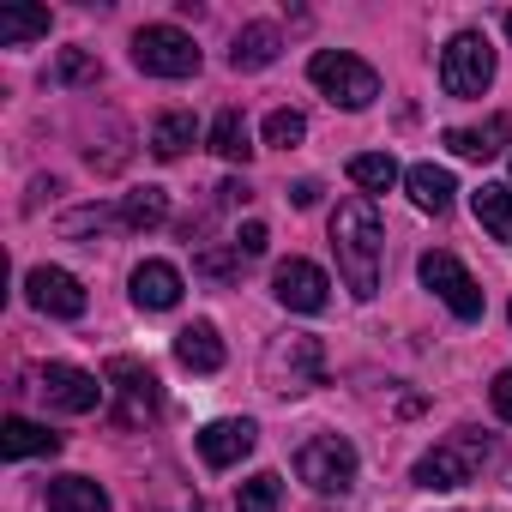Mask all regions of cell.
Masks as SVG:
<instances>
[{
  "mask_svg": "<svg viewBox=\"0 0 512 512\" xmlns=\"http://www.w3.org/2000/svg\"><path fill=\"white\" fill-rule=\"evenodd\" d=\"M253 440H260V428H253L247 416H223V422H205L199 428V458L211 470H229V464H241L253 452Z\"/></svg>",
  "mask_w": 512,
  "mask_h": 512,
  "instance_id": "cell-12",
  "label": "cell"
},
{
  "mask_svg": "<svg viewBox=\"0 0 512 512\" xmlns=\"http://www.w3.org/2000/svg\"><path fill=\"white\" fill-rule=\"evenodd\" d=\"M211 151L223 157V163H247L253 157V139H247V121H241V109H223L217 121H211Z\"/></svg>",
  "mask_w": 512,
  "mask_h": 512,
  "instance_id": "cell-23",
  "label": "cell"
},
{
  "mask_svg": "<svg viewBox=\"0 0 512 512\" xmlns=\"http://www.w3.org/2000/svg\"><path fill=\"white\" fill-rule=\"evenodd\" d=\"M350 181L368 187V193H386V187L398 181V163H392L386 151H356V157H350Z\"/></svg>",
  "mask_w": 512,
  "mask_h": 512,
  "instance_id": "cell-27",
  "label": "cell"
},
{
  "mask_svg": "<svg viewBox=\"0 0 512 512\" xmlns=\"http://www.w3.org/2000/svg\"><path fill=\"white\" fill-rule=\"evenodd\" d=\"M506 37H512V13H506Z\"/></svg>",
  "mask_w": 512,
  "mask_h": 512,
  "instance_id": "cell-36",
  "label": "cell"
},
{
  "mask_svg": "<svg viewBox=\"0 0 512 512\" xmlns=\"http://www.w3.org/2000/svg\"><path fill=\"white\" fill-rule=\"evenodd\" d=\"M97 79H103V67H97L91 49H61V61H55V85H97Z\"/></svg>",
  "mask_w": 512,
  "mask_h": 512,
  "instance_id": "cell-28",
  "label": "cell"
},
{
  "mask_svg": "<svg viewBox=\"0 0 512 512\" xmlns=\"http://www.w3.org/2000/svg\"><path fill=\"white\" fill-rule=\"evenodd\" d=\"M416 272H422V284H428V290H434V296H440V302L458 314V320H482V284L464 272V260H458V253H446V247H428Z\"/></svg>",
  "mask_w": 512,
  "mask_h": 512,
  "instance_id": "cell-8",
  "label": "cell"
},
{
  "mask_svg": "<svg viewBox=\"0 0 512 512\" xmlns=\"http://www.w3.org/2000/svg\"><path fill=\"white\" fill-rule=\"evenodd\" d=\"M193 139H199V121H193L187 109H169V115H157V127H151V151H157L163 163L187 157V151H193Z\"/></svg>",
  "mask_w": 512,
  "mask_h": 512,
  "instance_id": "cell-21",
  "label": "cell"
},
{
  "mask_svg": "<svg viewBox=\"0 0 512 512\" xmlns=\"http://www.w3.org/2000/svg\"><path fill=\"white\" fill-rule=\"evenodd\" d=\"M470 205H476V223H482L494 241L512 247V187H476Z\"/></svg>",
  "mask_w": 512,
  "mask_h": 512,
  "instance_id": "cell-22",
  "label": "cell"
},
{
  "mask_svg": "<svg viewBox=\"0 0 512 512\" xmlns=\"http://www.w3.org/2000/svg\"><path fill=\"white\" fill-rule=\"evenodd\" d=\"M494 458V440H482V434H470V428H458L446 446H434V452H422L416 458V488H464L482 464Z\"/></svg>",
  "mask_w": 512,
  "mask_h": 512,
  "instance_id": "cell-3",
  "label": "cell"
},
{
  "mask_svg": "<svg viewBox=\"0 0 512 512\" xmlns=\"http://www.w3.org/2000/svg\"><path fill=\"white\" fill-rule=\"evenodd\" d=\"M278 500H284V476L278 470H260V476H247L235 488V512H278Z\"/></svg>",
  "mask_w": 512,
  "mask_h": 512,
  "instance_id": "cell-26",
  "label": "cell"
},
{
  "mask_svg": "<svg viewBox=\"0 0 512 512\" xmlns=\"http://www.w3.org/2000/svg\"><path fill=\"white\" fill-rule=\"evenodd\" d=\"M49 7H0V49L13 43H31V37H49Z\"/></svg>",
  "mask_w": 512,
  "mask_h": 512,
  "instance_id": "cell-24",
  "label": "cell"
},
{
  "mask_svg": "<svg viewBox=\"0 0 512 512\" xmlns=\"http://www.w3.org/2000/svg\"><path fill=\"white\" fill-rule=\"evenodd\" d=\"M217 199H223V205H247V199H253V187H247V181H223V187H217Z\"/></svg>",
  "mask_w": 512,
  "mask_h": 512,
  "instance_id": "cell-34",
  "label": "cell"
},
{
  "mask_svg": "<svg viewBox=\"0 0 512 512\" xmlns=\"http://www.w3.org/2000/svg\"><path fill=\"white\" fill-rule=\"evenodd\" d=\"M290 199H296V205H314V199H320V181H296Z\"/></svg>",
  "mask_w": 512,
  "mask_h": 512,
  "instance_id": "cell-35",
  "label": "cell"
},
{
  "mask_svg": "<svg viewBox=\"0 0 512 512\" xmlns=\"http://www.w3.org/2000/svg\"><path fill=\"white\" fill-rule=\"evenodd\" d=\"M0 452L7 458H55L61 452V434H49L43 422H31V416H7V428H0Z\"/></svg>",
  "mask_w": 512,
  "mask_h": 512,
  "instance_id": "cell-20",
  "label": "cell"
},
{
  "mask_svg": "<svg viewBox=\"0 0 512 512\" xmlns=\"http://www.w3.org/2000/svg\"><path fill=\"white\" fill-rule=\"evenodd\" d=\"M308 79H314L338 109H368V103L380 97V73H374L362 55H350V49H320V55L308 61Z\"/></svg>",
  "mask_w": 512,
  "mask_h": 512,
  "instance_id": "cell-2",
  "label": "cell"
},
{
  "mask_svg": "<svg viewBox=\"0 0 512 512\" xmlns=\"http://www.w3.org/2000/svg\"><path fill=\"white\" fill-rule=\"evenodd\" d=\"M440 85H446V97H482L494 85V49L482 31H458L440 49Z\"/></svg>",
  "mask_w": 512,
  "mask_h": 512,
  "instance_id": "cell-4",
  "label": "cell"
},
{
  "mask_svg": "<svg viewBox=\"0 0 512 512\" xmlns=\"http://www.w3.org/2000/svg\"><path fill=\"white\" fill-rule=\"evenodd\" d=\"M133 67L151 79H187V73H199V49L181 25H145L133 37Z\"/></svg>",
  "mask_w": 512,
  "mask_h": 512,
  "instance_id": "cell-5",
  "label": "cell"
},
{
  "mask_svg": "<svg viewBox=\"0 0 512 512\" xmlns=\"http://www.w3.org/2000/svg\"><path fill=\"white\" fill-rule=\"evenodd\" d=\"M272 290H278V302H284L290 314H320V308L332 302V284H326V272H320L314 260H284V266L272 272Z\"/></svg>",
  "mask_w": 512,
  "mask_h": 512,
  "instance_id": "cell-10",
  "label": "cell"
},
{
  "mask_svg": "<svg viewBox=\"0 0 512 512\" xmlns=\"http://www.w3.org/2000/svg\"><path fill=\"white\" fill-rule=\"evenodd\" d=\"M296 476H302L314 494H344V488L356 482V446H350L344 434H314V440H302V452H296Z\"/></svg>",
  "mask_w": 512,
  "mask_h": 512,
  "instance_id": "cell-6",
  "label": "cell"
},
{
  "mask_svg": "<svg viewBox=\"0 0 512 512\" xmlns=\"http://www.w3.org/2000/svg\"><path fill=\"white\" fill-rule=\"evenodd\" d=\"M488 398H494V416H500V422H512V368H500V374H494Z\"/></svg>",
  "mask_w": 512,
  "mask_h": 512,
  "instance_id": "cell-33",
  "label": "cell"
},
{
  "mask_svg": "<svg viewBox=\"0 0 512 512\" xmlns=\"http://www.w3.org/2000/svg\"><path fill=\"white\" fill-rule=\"evenodd\" d=\"M199 272H205V278H235V272H241L235 241H229V247H205V253H199Z\"/></svg>",
  "mask_w": 512,
  "mask_h": 512,
  "instance_id": "cell-30",
  "label": "cell"
},
{
  "mask_svg": "<svg viewBox=\"0 0 512 512\" xmlns=\"http://www.w3.org/2000/svg\"><path fill=\"white\" fill-rule=\"evenodd\" d=\"M43 500H49V512H109V494L91 476H55L43 488Z\"/></svg>",
  "mask_w": 512,
  "mask_h": 512,
  "instance_id": "cell-19",
  "label": "cell"
},
{
  "mask_svg": "<svg viewBox=\"0 0 512 512\" xmlns=\"http://www.w3.org/2000/svg\"><path fill=\"white\" fill-rule=\"evenodd\" d=\"M169 217V193L163 187H133L127 199H121V223L127 229H157Z\"/></svg>",
  "mask_w": 512,
  "mask_h": 512,
  "instance_id": "cell-25",
  "label": "cell"
},
{
  "mask_svg": "<svg viewBox=\"0 0 512 512\" xmlns=\"http://www.w3.org/2000/svg\"><path fill=\"white\" fill-rule=\"evenodd\" d=\"M506 145H512V115H494V121H482V127H452V133H446V151L464 157V163H488V157H500Z\"/></svg>",
  "mask_w": 512,
  "mask_h": 512,
  "instance_id": "cell-13",
  "label": "cell"
},
{
  "mask_svg": "<svg viewBox=\"0 0 512 512\" xmlns=\"http://www.w3.org/2000/svg\"><path fill=\"white\" fill-rule=\"evenodd\" d=\"M175 356H181V368H193V374H217V368H223V338H217V326H211V320L181 326V332H175Z\"/></svg>",
  "mask_w": 512,
  "mask_h": 512,
  "instance_id": "cell-16",
  "label": "cell"
},
{
  "mask_svg": "<svg viewBox=\"0 0 512 512\" xmlns=\"http://www.w3.org/2000/svg\"><path fill=\"white\" fill-rule=\"evenodd\" d=\"M404 187H410V199L422 205V211H452V193H458V181H452V169H440V163H416V169H404Z\"/></svg>",
  "mask_w": 512,
  "mask_h": 512,
  "instance_id": "cell-18",
  "label": "cell"
},
{
  "mask_svg": "<svg viewBox=\"0 0 512 512\" xmlns=\"http://www.w3.org/2000/svg\"><path fill=\"white\" fill-rule=\"evenodd\" d=\"M133 302H139L145 314H169V308L181 302V272H175L169 260H145V266H133Z\"/></svg>",
  "mask_w": 512,
  "mask_h": 512,
  "instance_id": "cell-14",
  "label": "cell"
},
{
  "mask_svg": "<svg viewBox=\"0 0 512 512\" xmlns=\"http://www.w3.org/2000/svg\"><path fill=\"white\" fill-rule=\"evenodd\" d=\"M103 223H109V211H97V205H91V211H73L61 229H67V235H103Z\"/></svg>",
  "mask_w": 512,
  "mask_h": 512,
  "instance_id": "cell-32",
  "label": "cell"
},
{
  "mask_svg": "<svg viewBox=\"0 0 512 512\" xmlns=\"http://www.w3.org/2000/svg\"><path fill=\"white\" fill-rule=\"evenodd\" d=\"M25 296H31L37 314H55V320H79V314L91 308L85 284H79L73 272H61V266H31V272H25Z\"/></svg>",
  "mask_w": 512,
  "mask_h": 512,
  "instance_id": "cell-9",
  "label": "cell"
},
{
  "mask_svg": "<svg viewBox=\"0 0 512 512\" xmlns=\"http://www.w3.org/2000/svg\"><path fill=\"white\" fill-rule=\"evenodd\" d=\"M278 49H284L278 25H241V31H235V49H229V67H235V73H260V67L278 61Z\"/></svg>",
  "mask_w": 512,
  "mask_h": 512,
  "instance_id": "cell-17",
  "label": "cell"
},
{
  "mask_svg": "<svg viewBox=\"0 0 512 512\" xmlns=\"http://www.w3.org/2000/svg\"><path fill=\"white\" fill-rule=\"evenodd\" d=\"M302 139H308V121H302L296 109H272V115H266V145L290 151V145H302Z\"/></svg>",
  "mask_w": 512,
  "mask_h": 512,
  "instance_id": "cell-29",
  "label": "cell"
},
{
  "mask_svg": "<svg viewBox=\"0 0 512 512\" xmlns=\"http://www.w3.org/2000/svg\"><path fill=\"white\" fill-rule=\"evenodd\" d=\"M272 247V235H266V223H241V235H235V253L241 260H260V253Z\"/></svg>",
  "mask_w": 512,
  "mask_h": 512,
  "instance_id": "cell-31",
  "label": "cell"
},
{
  "mask_svg": "<svg viewBox=\"0 0 512 512\" xmlns=\"http://www.w3.org/2000/svg\"><path fill=\"white\" fill-rule=\"evenodd\" d=\"M109 380L127 392V422H139V416H151V410L163 404V392H157V374H151V368H139L133 356H115V362H109Z\"/></svg>",
  "mask_w": 512,
  "mask_h": 512,
  "instance_id": "cell-15",
  "label": "cell"
},
{
  "mask_svg": "<svg viewBox=\"0 0 512 512\" xmlns=\"http://www.w3.org/2000/svg\"><path fill=\"white\" fill-rule=\"evenodd\" d=\"M332 253H338L344 290H350L356 302H374V290H380L386 229H380V211H374V199H368V193L338 199V211H332Z\"/></svg>",
  "mask_w": 512,
  "mask_h": 512,
  "instance_id": "cell-1",
  "label": "cell"
},
{
  "mask_svg": "<svg viewBox=\"0 0 512 512\" xmlns=\"http://www.w3.org/2000/svg\"><path fill=\"white\" fill-rule=\"evenodd\" d=\"M320 380H326V350H320V338L290 332V338H278V344L266 350V386H272V392H308V386H320Z\"/></svg>",
  "mask_w": 512,
  "mask_h": 512,
  "instance_id": "cell-7",
  "label": "cell"
},
{
  "mask_svg": "<svg viewBox=\"0 0 512 512\" xmlns=\"http://www.w3.org/2000/svg\"><path fill=\"white\" fill-rule=\"evenodd\" d=\"M37 392H43L55 410H67V416H91V410L103 404V386H97V374H85V368H73V362H49Z\"/></svg>",
  "mask_w": 512,
  "mask_h": 512,
  "instance_id": "cell-11",
  "label": "cell"
}]
</instances>
